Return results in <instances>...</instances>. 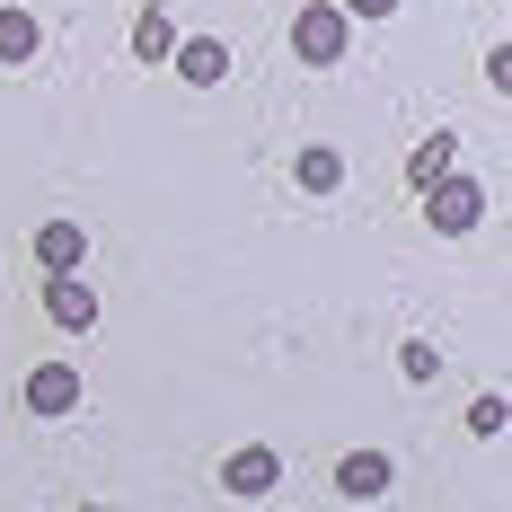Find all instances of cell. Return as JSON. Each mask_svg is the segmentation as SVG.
<instances>
[{"label": "cell", "mask_w": 512, "mask_h": 512, "mask_svg": "<svg viewBox=\"0 0 512 512\" xmlns=\"http://www.w3.org/2000/svg\"><path fill=\"white\" fill-rule=\"evenodd\" d=\"M424 221H433L442 239H460V230H477V221H486V186H477L468 168H451V177H433V186H424Z\"/></svg>", "instance_id": "obj_1"}, {"label": "cell", "mask_w": 512, "mask_h": 512, "mask_svg": "<svg viewBox=\"0 0 512 512\" xmlns=\"http://www.w3.org/2000/svg\"><path fill=\"white\" fill-rule=\"evenodd\" d=\"M292 53H301L309 71L345 62V9H336V0H309L301 18H292Z\"/></svg>", "instance_id": "obj_2"}, {"label": "cell", "mask_w": 512, "mask_h": 512, "mask_svg": "<svg viewBox=\"0 0 512 512\" xmlns=\"http://www.w3.org/2000/svg\"><path fill=\"white\" fill-rule=\"evenodd\" d=\"M389 486H398L389 451H345V460H336V495H345V504H380Z\"/></svg>", "instance_id": "obj_3"}, {"label": "cell", "mask_w": 512, "mask_h": 512, "mask_svg": "<svg viewBox=\"0 0 512 512\" xmlns=\"http://www.w3.org/2000/svg\"><path fill=\"white\" fill-rule=\"evenodd\" d=\"M45 318H53V327H71V336H80V327H98V283L53 274V283H45Z\"/></svg>", "instance_id": "obj_4"}, {"label": "cell", "mask_w": 512, "mask_h": 512, "mask_svg": "<svg viewBox=\"0 0 512 512\" xmlns=\"http://www.w3.org/2000/svg\"><path fill=\"white\" fill-rule=\"evenodd\" d=\"M80 407V371L71 362H36L27 371V415H71Z\"/></svg>", "instance_id": "obj_5"}, {"label": "cell", "mask_w": 512, "mask_h": 512, "mask_svg": "<svg viewBox=\"0 0 512 512\" xmlns=\"http://www.w3.org/2000/svg\"><path fill=\"white\" fill-rule=\"evenodd\" d=\"M168 62H177V80H186V89H221V80H230V45H221V36H186Z\"/></svg>", "instance_id": "obj_6"}, {"label": "cell", "mask_w": 512, "mask_h": 512, "mask_svg": "<svg viewBox=\"0 0 512 512\" xmlns=\"http://www.w3.org/2000/svg\"><path fill=\"white\" fill-rule=\"evenodd\" d=\"M274 477H283V460H274L265 442H248V451L221 460V486H230V495H274Z\"/></svg>", "instance_id": "obj_7"}, {"label": "cell", "mask_w": 512, "mask_h": 512, "mask_svg": "<svg viewBox=\"0 0 512 512\" xmlns=\"http://www.w3.org/2000/svg\"><path fill=\"white\" fill-rule=\"evenodd\" d=\"M80 256H89V230L80 221H45L36 230V265L45 274H80Z\"/></svg>", "instance_id": "obj_8"}, {"label": "cell", "mask_w": 512, "mask_h": 512, "mask_svg": "<svg viewBox=\"0 0 512 512\" xmlns=\"http://www.w3.org/2000/svg\"><path fill=\"white\" fill-rule=\"evenodd\" d=\"M36 53H45V27H36L18 0H0V62L18 71V62H36Z\"/></svg>", "instance_id": "obj_9"}, {"label": "cell", "mask_w": 512, "mask_h": 512, "mask_svg": "<svg viewBox=\"0 0 512 512\" xmlns=\"http://www.w3.org/2000/svg\"><path fill=\"white\" fill-rule=\"evenodd\" d=\"M292 177H301L309 195H336V186H345V159L327 151V142H309V151H301V159H292Z\"/></svg>", "instance_id": "obj_10"}, {"label": "cell", "mask_w": 512, "mask_h": 512, "mask_svg": "<svg viewBox=\"0 0 512 512\" xmlns=\"http://www.w3.org/2000/svg\"><path fill=\"white\" fill-rule=\"evenodd\" d=\"M433 177H451V133H433V142H415V159H407V186L424 195Z\"/></svg>", "instance_id": "obj_11"}, {"label": "cell", "mask_w": 512, "mask_h": 512, "mask_svg": "<svg viewBox=\"0 0 512 512\" xmlns=\"http://www.w3.org/2000/svg\"><path fill=\"white\" fill-rule=\"evenodd\" d=\"M133 53H142V62H168V53H177V36H168V9H142V18H133Z\"/></svg>", "instance_id": "obj_12"}, {"label": "cell", "mask_w": 512, "mask_h": 512, "mask_svg": "<svg viewBox=\"0 0 512 512\" xmlns=\"http://www.w3.org/2000/svg\"><path fill=\"white\" fill-rule=\"evenodd\" d=\"M398 371H407V380H433V371H442V354L415 336V345H398Z\"/></svg>", "instance_id": "obj_13"}, {"label": "cell", "mask_w": 512, "mask_h": 512, "mask_svg": "<svg viewBox=\"0 0 512 512\" xmlns=\"http://www.w3.org/2000/svg\"><path fill=\"white\" fill-rule=\"evenodd\" d=\"M468 433L495 442V433H504V398H477V407H468Z\"/></svg>", "instance_id": "obj_14"}, {"label": "cell", "mask_w": 512, "mask_h": 512, "mask_svg": "<svg viewBox=\"0 0 512 512\" xmlns=\"http://www.w3.org/2000/svg\"><path fill=\"white\" fill-rule=\"evenodd\" d=\"M345 18H398V0H336Z\"/></svg>", "instance_id": "obj_15"}, {"label": "cell", "mask_w": 512, "mask_h": 512, "mask_svg": "<svg viewBox=\"0 0 512 512\" xmlns=\"http://www.w3.org/2000/svg\"><path fill=\"white\" fill-rule=\"evenodd\" d=\"M142 9H168V0H142Z\"/></svg>", "instance_id": "obj_16"}, {"label": "cell", "mask_w": 512, "mask_h": 512, "mask_svg": "<svg viewBox=\"0 0 512 512\" xmlns=\"http://www.w3.org/2000/svg\"><path fill=\"white\" fill-rule=\"evenodd\" d=\"M89 512H115V504H89Z\"/></svg>", "instance_id": "obj_17"}]
</instances>
